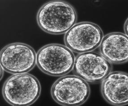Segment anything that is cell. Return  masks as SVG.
Wrapping results in <instances>:
<instances>
[{"label":"cell","instance_id":"6da1fadb","mask_svg":"<svg viewBox=\"0 0 128 106\" xmlns=\"http://www.w3.org/2000/svg\"><path fill=\"white\" fill-rule=\"evenodd\" d=\"M77 20L74 8L64 1L47 2L40 8L37 14L38 26L44 32L54 34L66 33L74 25Z\"/></svg>","mask_w":128,"mask_h":106},{"label":"cell","instance_id":"7a4b0ae2","mask_svg":"<svg viewBox=\"0 0 128 106\" xmlns=\"http://www.w3.org/2000/svg\"><path fill=\"white\" fill-rule=\"evenodd\" d=\"M2 92L4 100L11 105L29 106L39 98L40 84L31 74H14L6 81Z\"/></svg>","mask_w":128,"mask_h":106},{"label":"cell","instance_id":"3957f363","mask_svg":"<svg viewBox=\"0 0 128 106\" xmlns=\"http://www.w3.org/2000/svg\"><path fill=\"white\" fill-rule=\"evenodd\" d=\"M75 57L73 52L63 45L52 44L41 48L36 54V64L43 72L62 76L72 71Z\"/></svg>","mask_w":128,"mask_h":106},{"label":"cell","instance_id":"277c9868","mask_svg":"<svg viewBox=\"0 0 128 106\" xmlns=\"http://www.w3.org/2000/svg\"><path fill=\"white\" fill-rule=\"evenodd\" d=\"M51 94L54 100L63 106L81 105L87 101L90 94L87 82L76 75L60 78L52 85Z\"/></svg>","mask_w":128,"mask_h":106},{"label":"cell","instance_id":"5b68a950","mask_svg":"<svg viewBox=\"0 0 128 106\" xmlns=\"http://www.w3.org/2000/svg\"><path fill=\"white\" fill-rule=\"evenodd\" d=\"M104 33L96 24L84 22L75 24L64 36V42L72 51L78 53L92 52L100 44Z\"/></svg>","mask_w":128,"mask_h":106},{"label":"cell","instance_id":"8992f818","mask_svg":"<svg viewBox=\"0 0 128 106\" xmlns=\"http://www.w3.org/2000/svg\"><path fill=\"white\" fill-rule=\"evenodd\" d=\"M0 66L14 74H26L36 64V53L29 45L21 42L11 44L2 50Z\"/></svg>","mask_w":128,"mask_h":106},{"label":"cell","instance_id":"52a82bcc","mask_svg":"<svg viewBox=\"0 0 128 106\" xmlns=\"http://www.w3.org/2000/svg\"><path fill=\"white\" fill-rule=\"evenodd\" d=\"M73 68L78 76L85 81L97 83L111 72L112 65L101 54L89 52L80 53L75 58Z\"/></svg>","mask_w":128,"mask_h":106},{"label":"cell","instance_id":"ba28073f","mask_svg":"<svg viewBox=\"0 0 128 106\" xmlns=\"http://www.w3.org/2000/svg\"><path fill=\"white\" fill-rule=\"evenodd\" d=\"M101 93L109 104L124 106L128 104V75L127 73L116 71L110 73L103 80Z\"/></svg>","mask_w":128,"mask_h":106},{"label":"cell","instance_id":"9c48e42d","mask_svg":"<svg viewBox=\"0 0 128 106\" xmlns=\"http://www.w3.org/2000/svg\"><path fill=\"white\" fill-rule=\"evenodd\" d=\"M101 55L110 63L123 64L128 62V38L120 32L108 34L100 44Z\"/></svg>","mask_w":128,"mask_h":106},{"label":"cell","instance_id":"30bf717a","mask_svg":"<svg viewBox=\"0 0 128 106\" xmlns=\"http://www.w3.org/2000/svg\"><path fill=\"white\" fill-rule=\"evenodd\" d=\"M128 19H127L124 25V30L125 32V34H126L127 36H128Z\"/></svg>","mask_w":128,"mask_h":106},{"label":"cell","instance_id":"8fae6325","mask_svg":"<svg viewBox=\"0 0 128 106\" xmlns=\"http://www.w3.org/2000/svg\"><path fill=\"white\" fill-rule=\"evenodd\" d=\"M4 69L3 68L2 66H0V80H2V77L3 76L4 74Z\"/></svg>","mask_w":128,"mask_h":106}]
</instances>
